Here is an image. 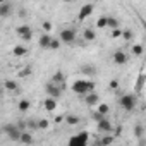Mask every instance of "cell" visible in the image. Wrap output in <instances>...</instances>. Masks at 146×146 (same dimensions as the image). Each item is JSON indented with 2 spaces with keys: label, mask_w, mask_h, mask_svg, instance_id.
Segmentation results:
<instances>
[{
  "label": "cell",
  "mask_w": 146,
  "mask_h": 146,
  "mask_svg": "<svg viewBox=\"0 0 146 146\" xmlns=\"http://www.w3.org/2000/svg\"><path fill=\"white\" fill-rule=\"evenodd\" d=\"M72 91L81 95V96H86V95L95 91V83H91V81H74V84H72Z\"/></svg>",
  "instance_id": "1"
},
{
  "label": "cell",
  "mask_w": 146,
  "mask_h": 146,
  "mask_svg": "<svg viewBox=\"0 0 146 146\" xmlns=\"http://www.w3.org/2000/svg\"><path fill=\"white\" fill-rule=\"evenodd\" d=\"M2 131H4V134H5L11 141H21V136H23V132H24V131H21L19 125H16V124H5V125L2 127Z\"/></svg>",
  "instance_id": "2"
},
{
  "label": "cell",
  "mask_w": 146,
  "mask_h": 146,
  "mask_svg": "<svg viewBox=\"0 0 146 146\" xmlns=\"http://www.w3.org/2000/svg\"><path fill=\"white\" fill-rule=\"evenodd\" d=\"M58 40L64 43V45H72L76 41V31L72 28H64L58 35Z\"/></svg>",
  "instance_id": "3"
},
{
  "label": "cell",
  "mask_w": 146,
  "mask_h": 146,
  "mask_svg": "<svg viewBox=\"0 0 146 146\" xmlns=\"http://www.w3.org/2000/svg\"><path fill=\"white\" fill-rule=\"evenodd\" d=\"M136 96L134 95H124L120 96V107L125 110V112H132L136 108Z\"/></svg>",
  "instance_id": "4"
},
{
  "label": "cell",
  "mask_w": 146,
  "mask_h": 146,
  "mask_svg": "<svg viewBox=\"0 0 146 146\" xmlns=\"http://www.w3.org/2000/svg\"><path fill=\"white\" fill-rule=\"evenodd\" d=\"M45 91H46V95L50 96V98H60L62 96V88H60V84H55V83H46V86H45Z\"/></svg>",
  "instance_id": "5"
},
{
  "label": "cell",
  "mask_w": 146,
  "mask_h": 146,
  "mask_svg": "<svg viewBox=\"0 0 146 146\" xmlns=\"http://www.w3.org/2000/svg\"><path fill=\"white\" fill-rule=\"evenodd\" d=\"M16 33L21 36L23 41H29V40L33 38V31H31V26H29V24H23V26L16 28Z\"/></svg>",
  "instance_id": "6"
},
{
  "label": "cell",
  "mask_w": 146,
  "mask_h": 146,
  "mask_svg": "<svg viewBox=\"0 0 146 146\" xmlns=\"http://www.w3.org/2000/svg\"><path fill=\"white\" fill-rule=\"evenodd\" d=\"M84 103H86L88 107H91V108H96V107L102 103V100H100V95H98L96 91H93V93L86 95V96H84Z\"/></svg>",
  "instance_id": "7"
},
{
  "label": "cell",
  "mask_w": 146,
  "mask_h": 146,
  "mask_svg": "<svg viewBox=\"0 0 146 146\" xmlns=\"http://www.w3.org/2000/svg\"><path fill=\"white\" fill-rule=\"evenodd\" d=\"M12 12H14V4L12 2H7V0L0 2V17H9Z\"/></svg>",
  "instance_id": "8"
},
{
  "label": "cell",
  "mask_w": 146,
  "mask_h": 146,
  "mask_svg": "<svg viewBox=\"0 0 146 146\" xmlns=\"http://www.w3.org/2000/svg\"><path fill=\"white\" fill-rule=\"evenodd\" d=\"M93 11H95V4H84V5L79 9L78 19H79V21H84L86 17H90V14H93Z\"/></svg>",
  "instance_id": "9"
},
{
  "label": "cell",
  "mask_w": 146,
  "mask_h": 146,
  "mask_svg": "<svg viewBox=\"0 0 146 146\" xmlns=\"http://www.w3.org/2000/svg\"><path fill=\"white\" fill-rule=\"evenodd\" d=\"M112 58H113V62H115L117 65H124V64H127V60H129V57H127V53H125L124 50H117V52L112 55Z\"/></svg>",
  "instance_id": "10"
},
{
  "label": "cell",
  "mask_w": 146,
  "mask_h": 146,
  "mask_svg": "<svg viewBox=\"0 0 146 146\" xmlns=\"http://www.w3.org/2000/svg\"><path fill=\"white\" fill-rule=\"evenodd\" d=\"M43 107H45V110H46V112H55V110H57V107H58V103H57V100H55V98L46 96V98L43 100Z\"/></svg>",
  "instance_id": "11"
},
{
  "label": "cell",
  "mask_w": 146,
  "mask_h": 146,
  "mask_svg": "<svg viewBox=\"0 0 146 146\" xmlns=\"http://www.w3.org/2000/svg\"><path fill=\"white\" fill-rule=\"evenodd\" d=\"M98 129H100L102 132H105V134H112V129H113V125H112L110 119L107 117V119H103L102 122H98Z\"/></svg>",
  "instance_id": "12"
},
{
  "label": "cell",
  "mask_w": 146,
  "mask_h": 146,
  "mask_svg": "<svg viewBox=\"0 0 146 146\" xmlns=\"http://www.w3.org/2000/svg\"><path fill=\"white\" fill-rule=\"evenodd\" d=\"M52 41H53V38H52L50 35H46V33H43V35L40 36V40H38V45H40L41 48H50V45H52Z\"/></svg>",
  "instance_id": "13"
},
{
  "label": "cell",
  "mask_w": 146,
  "mask_h": 146,
  "mask_svg": "<svg viewBox=\"0 0 146 146\" xmlns=\"http://www.w3.org/2000/svg\"><path fill=\"white\" fill-rule=\"evenodd\" d=\"M83 40H84V41H95V40H96V33H95V29H91V28L83 29Z\"/></svg>",
  "instance_id": "14"
},
{
  "label": "cell",
  "mask_w": 146,
  "mask_h": 146,
  "mask_svg": "<svg viewBox=\"0 0 146 146\" xmlns=\"http://www.w3.org/2000/svg\"><path fill=\"white\" fill-rule=\"evenodd\" d=\"M12 55L14 57H24V55H28V48L23 46V45H16L12 48Z\"/></svg>",
  "instance_id": "15"
},
{
  "label": "cell",
  "mask_w": 146,
  "mask_h": 146,
  "mask_svg": "<svg viewBox=\"0 0 146 146\" xmlns=\"http://www.w3.org/2000/svg\"><path fill=\"white\" fill-rule=\"evenodd\" d=\"M108 28H110V31H113V29H120V23H119V19L113 17V16H108Z\"/></svg>",
  "instance_id": "16"
},
{
  "label": "cell",
  "mask_w": 146,
  "mask_h": 146,
  "mask_svg": "<svg viewBox=\"0 0 146 146\" xmlns=\"http://www.w3.org/2000/svg\"><path fill=\"white\" fill-rule=\"evenodd\" d=\"M29 107H31V103H29L28 98H23V100H19V103H17V108H19L21 112H28Z\"/></svg>",
  "instance_id": "17"
},
{
  "label": "cell",
  "mask_w": 146,
  "mask_h": 146,
  "mask_svg": "<svg viewBox=\"0 0 146 146\" xmlns=\"http://www.w3.org/2000/svg\"><path fill=\"white\" fill-rule=\"evenodd\" d=\"M96 112L102 113L103 117H108V113H110V107H108L107 103H100V105L96 107Z\"/></svg>",
  "instance_id": "18"
},
{
  "label": "cell",
  "mask_w": 146,
  "mask_h": 146,
  "mask_svg": "<svg viewBox=\"0 0 146 146\" xmlns=\"http://www.w3.org/2000/svg\"><path fill=\"white\" fill-rule=\"evenodd\" d=\"M19 143H23V144H33V134L28 132V131H24L23 136H21V141H19Z\"/></svg>",
  "instance_id": "19"
},
{
  "label": "cell",
  "mask_w": 146,
  "mask_h": 146,
  "mask_svg": "<svg viewBox=\"0 0 146 146\" xmlns=\"http://www.w3.org/2000/svg\"><path fill=\"white\" fill-rule=\"evenodd\" d=\"M65 122L69 125H78V124H81V119L78 115H65Z\"/></svg>",
  "instance_id": "20"
},
{
  "label": "cell",
  "mask_w": 146,
  "mask_h": 146,
  "mask_svg": "<svg viewBox=\"0 0 146 146\" xmlns=\"http://www.w3.org/2000/svg\"><path fill=\"white\" fill-rule=\"evenodd\" d=\"M96 28H100V29L108 28V16H102V17H98V21H96Z\"/></svg>",
  "instance_id": "21"
},
{
  "label": "cell",
  "mask_w": 146,
  "mask_h": 146,
  "mask_svg": "<svg viewBox=\"0 0 146 146\" xmlns=\"http://www.w3.org/2000/svg\"><path fill=\"white\" fill-rule=\"evenodd\" d=\"M112 143H113V136H112V134H105V136L100 139V144H102V146H112Z\"/></svg>",
  "instance_id": "22"
},
{
  "label": "cell",
  "mask_w": 146,
  "mask_h": 146,
  "mask_svg": "<svg viewBox=\"0 0 146 146\" xmlns=\"http://www.w3.org/2000/svg\"><path fill=\"white\" fill-rule=\"evenodd\" d=\"M132 38H134V33H132L131 29L124 28V29H122V40H124V41H132Z\"/></svg>",
  "instance_id": "23"
},
{
  "label": "cell",
  "mask_w": 146,
  "mask_h": 146,
  "mask_svg": "<svg viewBox=\"0 0 146 146\" xmlns=\"http://www.w3.org/2000/svg\"><path fill=\"white\" fill-rule=\"evenodd\" d=\"M131 50H132V55H136V57H139V55L144 53V48H143V45H139V43H134Z\"/></svg>",
  "instance_id": "24"
},
{
  "label": "cell",
  "mask_w": 146,
  "mask_h": 146,
  "mask_svg": "<svg viewBox=\"0 0 146 146\" xmlns=\"http://www.w3.org/2000/svg\"><path fill=\"white\" fill-rule=\"evenodd\" d=\"M4 86H5V90H9V91H17V83H14L12 79H5Z\"/></svg>",
  "instance_id": "25"
},
{
  "label": "cell",
  "mask_w": 146,
  "mask_h": 146,
  "mask_svg": "<svg viewBox=\"0 0 146 146\" xmlns=\"http://www.w3.org/2000/svg\"><path fill=\"white\" fill-rule=\"evenodd\" d=\"M41 29H43V33L50 35V31L53 29V24H52L50 21H43V23H41Z\"/></svg>",
  "instance_id": "26"
},
{
  "label": "cell",
  "mask_w": 146,
  "mask_h": 146,
  "mask_svg": "<svg viewBox=\"0 0 146 146\" xmlns=\"http://www.w3.org/2000/svg\"><path fill=\"white\" fill-rule=\"evenodd\" d=\"M143 132H144L143 124H136V127H134V134H136V137H143Z\"/></svg>",
  "instance_id": "27"
},
{
  "label": "cell",
  "mask_w": 146,
  "mask_h": 146,
  "mask_svg": "<svg viewBox=\"0 0 146 146\" xmlns=\"http://www.w3.org/2000/svg\"><path fill=\"white\" fill-rule=\"evenodd\" d=\"M91 119H93V120H96V124H98V122H102V120H103V119H107V117H103L102 113H98L96 110H93V112H91Z\"/></svg>",
  "instance_id": "28"
},
{
  "label": "cell",
  "mask_w": 146,
  "mask_h": 146,
  "mask_svg": "<svg viewBox=\"0 0 146 146\" xmlns=\"http://www.w3.org/2000/svg\"><path fill=\"white\" fill-rule=\"evenodd\" d=\"M60 45H62V41H60L58 38H53V41H52V45H50V50H58Z\"/></svg>",
  "instance_id": "29"
},
{
  "label": "cell",
  "mask_w": 146,
  "mask_h": 146,
  "mask_svg": "<svg viewBox=\"0 0 146 146\" xmlns=\"http://www.w3.org/2000/svg\"><path fill=\"white\" fill-rule=\"evenodd\" d=\"M50 125V120H46V119H40L38 120V129H46Z\"/></svg>",
  "instance_id": "30"
},
{
  "label": "cell",
  "mask_w": 146,
  "mask_h": 146,
  "mask_svg": "<svg viewBox=\"0 0 146 146\" xmlns=\"http://www.w3.org/2000/svg\"><path fill=\"white\" fill-rule=\"evenodd\" d=\"M110 36H112V38H122V28H120V29H113V31L110 33Z\"/></svg>",
  "instance_id": "31"
},
{
  "label": "cell",
  "mask_w": 146,
  "mask_h": 146,
  "mask_svg": "<svg viewBox=\"0 0 146 146\" xmlns=\"http://www.w3.org/2000/svg\"><path fill=\"white\" fill-rule=\"evenodd\" d=\"M83 72H84V74H95L93 67H90V65H84V67H83Z\"/></svg>",
  "instance_id": "32"
},
{
  "label": "cell",
  "mask_w": 146,
  "mask_h": 146,
  "mask_svg": "<svg viewBox=\"0 0 146 146\" xmlns=\"http://www.w3.org/2000/svg\"><path fill=\"white\" fill-rule=\"evenodd\" d=\"M110 88H112V90H117V88H119V81H117V79H112V81H110Z\"/></svg>",
  "instance_id": "33"
},
{
  "label": "cell",
  "mask_w": 146,
  "mask_h": 146,
  "mask_svg": "<svg viewBox=\"0 0 146 146\" xmlns=\"http://www.w3.org/2000/svg\"><path fill=\"white\" fill-rule=\"evenodd\" d=\"M98 146H102V144H98Z\"/></svg>",
  "instance_id": "34"
}]
</instances>
